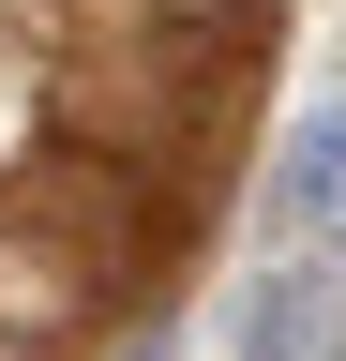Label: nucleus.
Segmentation results:
<instances>
[{
  "label": "nucleus",
  "mask_w": 346,
  "mask_h": 361,
  "mask_svg": "<svg viewBox=\"0 0 346 361\" xmlns=\"http://www.w3.org/2000/svg\"><path fill=\"white\" fill-rule=\"evenodd\" d=\"M271 226H286L301 256H346V90H331V106H301L286 180H271Z\"/></svg>",
  "instance_id": "nucleus-2"
},
{
  "label": "nucleus",
  "mask_w": 346,
  "mask_h": 361,
  "mask_svg": "<svg viewBox=\"0 0 346 361\" xmlns=\"http://www.w3.org/2000/svg\"><path fill=\"white\" fill-rule=\"evenodd\" d=\"M226 346L241 361H346V256H271L241 286V316H226Z\"/></svg>",
  "instance_id": "nucleus-1"
}]
</instances>
